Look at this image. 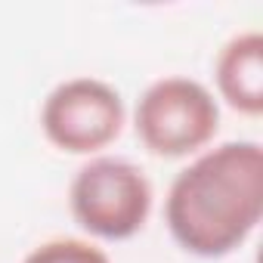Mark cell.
Wrapping results in <instances>:
<instances>
[{
  "label": "cell",
  "mask_w": 263,
  "mask_h": 263,
  "mask_svg": "<svg viewBox=\"0 0 263 263\" xmlns=\"http://www.w3.org/2000/svg\"><path fill=\"white\" fill-rule=\"evenodd\" d=\"M263 217V146L229 140L198 152L171 183L164 223L192 257L220 260L238 251Z\"/></svg>",
  "instance_id": "cell-1"
},
{
  "label": "cell",
  "mask_w": 263,
  "mask_h": 263,
  "mask_svg": "<svg viewBox=\"0 0 263 263\" xmlns=\"http://www.w3.org/2000/svg\"><path fill=\"white\" fill-rule=\"evenodd\" d=\"M155 192L143 167L115 155H93L68 186L74 223L102 241H127L146 229Z\"/></svg>",
  "instance_id": "cell-2"
},
{
  "label": "cell",
  "mask_w": 263,
  "mask_h": 263,
  "mask_svg": "<svg viewBox=\"0 0 263 263\" xmlns=\"http://www.w3.org/2000/svg\"><path fill=\"white\" fill-rule=\"evenodd\" d=\"M134 130L140 143L158 158L198 155L220 130V102L201 81L164 74L140 93Z\"/></svg>",
  "instance_id": "cell-3"
},
{
  "label": "cell",
  "mask_w": 263,
  "mask_h": 263,
  "mask_svg": "<svg viewBox=\"0 0 263 263\" xmlns=\"http://www.w3.org/2000/svg\"><path fill=\"white\" fill-rule=\"evenodd\" d=\"M127 124L121 93L93 74L65 78L41 105V130L50 146L65 155H99L108 149Z\"/></svg>",
  "instance_id": "cell-4"
},
{
  "label": "cell",
  "mask_w": 263,
  "mask_h": 263,
  "mask_svg": "<svg viewBox=\"0 0 263 263\" xmlns=\"http://www.w3.org/2000/svg\"><path fill=\"white\" fill-rule=\"evenodd\" d=\"M217 96L245 118L263 115V34L257 28L232 34L214 59Z\"/></svg>",
  "instance_id": "cell-5"
},
{
  "label": "cell",
  "mask_w": 263,
  "mask_h": 263,
  "mask_svg": "<svg viewBox=\"0 0 263 263\" xmlns=\"http://www.w3.org/2000/svg\"><path fill=\"white\" fill-rule=\"evenodd\" d=\"M22 263H111V257L87 238H50L31 248Z\"/></svg>",
  "instance_id": "cell-6"
}]
</instances>
